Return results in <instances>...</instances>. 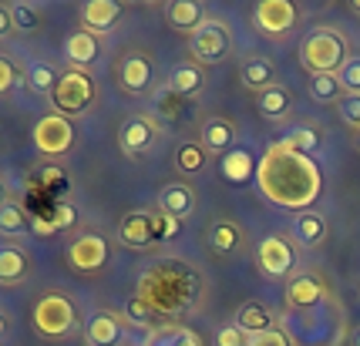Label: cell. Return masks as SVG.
<instances>
[{
  "mask_svg": "<svg viewBox=\"0 0 360 346\" xmlns=\"http://www.w3.org/2000/svg\"><path fill=\"white\" fill-rule=\"evenodd\" d=\"M256 185L266 202L290 208V212H310L323 192V175H320L314 155H303L280 138L259 158Z\"/></svg>",
  "mask_w": 360,
  "mask_h": 346,
  "instance_id": "1",
  "label": "cell"
},
{
  "mask_svg": "<svg viewBox=\"0 0 360 346\" xmlns=\"http://www.w3.org/2000/svg\"><path fill=\"white\" fill-rule=\"evenodd\" d=\"M135 296L148 302L162 323H175L202 296V276L186 262H155L139 276Z\"/></svg>",
  "mask_w": 360,
  "mask_h": 346,
  "instance_id": "2",
  "label": "cell"
},
{
  "mask_svg": "<svg viewBox=\"0 0 360 346\" xmlns=\"http://www.w3.org/2000/svg\"><path fill=\"white\" fill-rule=\"evenodd\" d=\"M280 330L290 346H344L347 343V313L340 299L330 296L314 310H283Z\"/></svg>",
  "mask_w": 360,
  "mask_h": 346,
  "instance_id": "3",
  "label": "cell"
},
{
  "mask_svg": "<svg viewBox=\"0 0 360 346\" xmlns=\"http://www.w3.org/2000/svg\"><path fill=\"white\" fill-rule=\"evenodd\" d=\"M179 229H182V222L172 219V215H165L162 208H135V212H128L122 225H118V239H122V246L131 252H148L155 249L158 242H165V239H175L179 236Z\"/></svg>",
  "mask_w": 360,
  "mask_h": 346,
  "instance_id": "4",
  "label": "cell"
},
{
  "mask_svg": "<svg viewBox=\"0 0 360 346\" xmlns=\"http://www.w3.org/2000/svg\"><path fill=\"white\" fill-rule=\"evenodd\" d=\"M300 61L310 74H340V67L350 61V44L344 34L316 27L300 44Z\"/></svg>",
  "mask_w": 360,
  "mask_h": 346,
  "instance_id": "5",
  "label": "cell"
},
{
  "mask_svg": "<svg viewBox=\"0 0 360 346\" xmlns=\"http://www.w3.org/2000/svg\"><path fill=\"white\" fill-rule=\"evenodd\" d=\"M31 323L44 340H68L71 333L78 330V306H75L71 296L51 289V293H44L34 302Z\"/></svg>",
  "mask_w": 360,
  "mask_h": 346,
  "instance_id": "6",
  "label": "cell"
},
{
  "mask_svg": "<svg viewBox=\"0 0 360 346\" xmlns=\"http://www.w3.org/2000/svg\"><path fill=\"white\" fill-rule=\"evenodd\" d=\"M98 98V88H94V78L88 71H78V67H68L54 91H51V105H54V114H64V118H81L88 114Z\"/></svg>",
  "mask_w": 360,
  "mask_h": 346,
  "instance_id": "7",
  "label": "cell"
},
{
  "mask_svg": "<svg viewBox=\"0 0 360 346\" xmlns=\"http://www.w3.org/2000/svg\"><path fill=\"white\" fill-rule=\"evenodd\" d=\"M229 51H233V34L219 17H205L202 27L188 34V54H192V64H199V67L222 64L229 58Z\"/></svg>",
  "mask_w": 360,
  "mask_h": 346,
  "instance_id": "8",
  "label": "cell"
},
{
  "mask_svg": "<svg viewBox=\"0 0 360 346\" xmlns=\"http://www.w3.org/2000/svg\"><path fill=\"white\" fill-rule=\"evenodd\" d=\"M31 142L44 158H64L75 148V121L51 111L44 118H37V125L31 131Z\"/></svg>",
  "mask_w": 360,
  "mask_h": 346,
  "instance_id": "9",
  "label": "cell"
},
{
  "mask_svg": "<svg viewBox=\"0 0 360 346\" xmlns=\"http://www.w3.org/2000/svg\"><path fill=\"white\" fill-rule=\"evenodd\" d=\"M158 138H162V128H158L155 118L148 114H128L125 121L118 125V148L122 155L128 158H145L158 148Z\"/></svg>",
  "mask_w": 360,
  "mask_h": 346,
  "instance_id": "10",
  "label": "cell"
},
{
  "mask_svg": "<svg viewBox=\"0 0 360 346\" xmlns=\"http://www.w3.org/2000/svg\"><path fill=\"white\" fill-rule=\"evenodd\" d=\"M333 296L330 293L327 279L316 272V269H303V272H297L290 283H286V293H283V302H286V310H314V306H320V302H327V299Z\"/></svg>",
  "mask_w": 360,
  "mask_h": 346,
  "instance_id": "11",
  "label": "cell"
},
{
  "mask_svg": "<svg viewBox=\"0 0 360 346\" xmlns=\"http://www.w3.org/2000/svg\"><path fill=\"white\" fill-rule=\"evenodd\" d=\"M297 4L293 0H259L256 11H252V20H256V31L280 41L297 27Z\"/></svg>",
  "mask_w": 360,
  "mask_h": 346,
  "instance_id": "12",
  "label": "cell"
},
{
  "mask_svg": "<svg viewBox=\"0 0 360 346\" xmlns=\"http://www.w3.org/2000/svg\"><path fill=\"white\" fill-rule=\"evenodd\" d=\"M256 266H259V272L269 276V279H283V276H290L293 266H297V252H293V246L283 236H266L256 246Z\"/></svg>",
  "mask_w": 360,
  "mask_h": 346,
  "instance_id": "13",
  "label": "cell"
},
{
  "mask_svg": "<svg viewBox=\"0 0 360 346\" xmlns=\"http://www.w3.org/2000/svg\"><path fill=\"white\" fill-rule=\"evenodd\" d=\"M122 14H125V4H118V0H84L81 11H78L81 31L94 34V37L111 34L115 27H118Z\"/></svg>",
  "mask_w": 360,
  "mask_h": 346,
  "instance_id": "14",
  "label": "cell"
},
{
  "mask_svg": "<svg viewBox=\"0 0 360 346\" xmlns=\"http://www.w3.org/2000/svg\"><path fill=\"white\" fill-rule=\"evenodd\" d=\"M84 340L88 346H125L128 343V323L118 313H94L88 323H84Z\"/></svg>",
  "mask_w": 360,
  "mask_h": 346,
  "instance_id": "15",
  "label": "cell"
},
{
  "mask_svg": "<svg viewBox=\"0 0 360 346\" xmlns=\"http://www.w3.org/2000/svg\"><path fill=\"white\" fill-rule=\"evenodd\" d=\"M68 262L75 272H98V269L108 262V242L101 236H78L71 246H68Z\"/></svg>",
  "mask_w": 360,
  "mask_h": 346,
  "instance_id": "16",
  "label": "cell"
},
{
  "mask_svg": "<svg viewBox=\"0 0 360 346\" xmlns=\"http://www.w3.org/2000/svg\"><path fill=\"white\" fill-rule=\"evenodd\" d=\"M155 81V64L148 54H125L118 64V84L125 95H145Z\"/></svg>",
  "mask_w": 360,
  "mask_h": 346,
  "instance_id": "17",
  "label": "cell"
},
{
  "mask_svg": "<svg viewBox=\"0 0 360 346\" xmlns=\"http://www.w3.org/2000/svg\"><path fill=\"white\" fill-rule=\"evenodd\" d=\"M236 125L229 121V118H222V114H212V118H205L202 128H199V145H202L209 155H229L236 148Z\"/></svg>",
  "mask_w": 360,
  "mask_h": 346,
  "instance_id": "18",
  "label": "cell"
},
{
  "mask_svg": "<svg viewBox=\"0 0 360 346\" xmlns=\"http://www.w3.org/2000/svg\"><path fill=\"white\" fill-rule=\"evenodd\" d=\"M158 208L179 222H188L192 212H195V189L188 182H169L158 192Z\"/></svg>",
  "mask_w": 360,
  "mask_h": 346,
  "instance_id": "19",
  "label": "cell"
},
{
  "mask_svg": "<svg viewBox=\"0 0 360 346\" xmlns=\"http://www.w3.org/2000/svg\"><path fill=\"white\" fill-rule=\"evenodd\" d=\"M27 276H31V255L14 242H0V286H20Z\"/></svg>",
  "mask_w": 360,
  "mask_h": 346,
  "instance_id": "20",
  "label": "cell"
},
{
  "mask_svg": "<svg viewBox=\"0 0 360 346\" xmlns=\"http://www.w3.org/2000/svg\"><path fill=\"white\" fill-rule=\"evenodd\" d=\"M233 326L243 333V336H259V333H266V330H276V316H273V310L263 306V302H243V306L236 310Z\"/></svg>",
  "mask_w": 360,
  "mask_h": 346,
  "instance_id": "21",
  "label": "cell"
},
{
  "mask_svg": "<svg viewBox=\"0 0 360 346\" xmlns=\"http://www.w3.org/2000/svg\"><path fill=\"white\" fill-rule=\"evenodd\" d=\"M98 54H101V44H98V37L88 31H75L64 37V58L71 67H78V71H88L94 61H98Z\"/></svg>",
  "mask_w": 360,
  "mask_h": 346,
  "instance_id": "22",
  "label": "cell"
},
{
  "mask_svg": "<svg viewBox=\"0 0 360 346\" xmlns=\"http://www.w3.org/2000/svg\"><path fill=\"white\" fill-rule=\"evenodd\" d=\"M256 165H259V158L252 155L250 148H243V145H236L229 155L219 158V172L226 182H233V185H243V182H252L256 178Z\"/></svg>",
  "mask_w": 360,
  "mask_h": 346,
  "instance_id": "23",
  "label": "cell"
},
{
  "mask_svg": "<svg viewBox=\"0 0 360 346\" xmlns=\"http://www.w3.org/2000/svg\"><path fill=\"white\" fill-rule=\"evenodd\" d=\"M165 20H169L172 31L195 34L205 20V7L199 0H172V4L165 7Z\"/></svg>",
  "mask_w": 360,
  "mask_h": 346,
  "instance_id": "24",
  "label": "cell"
},
{
  "mask_svg": "<svg viewBox=\"0 0 360 346\" xmlns=\"http://www.w3.org/2000/svg\"><path fill=\"white\" fill-rule=\"evenodd\" d=\"M239 78H243V84H246L250 91H256V95H263L266 88L280 84V81H276V67H273V61H269V58H259V54L243 61Z\"/></svg>",
  "mask_w": 360,
  "mask_h": 346,
  "instance_id": "25",
  "label": "cell"
},
{
  "mask_svg": "<svg viewBox=\"0 0 360 346\" xmlns=\"http://www.w3.org/2000/svg\"><path fill=\"white\" fill-rule=\"evenodd\" d=\"M293 239H297L300 246H307V249H316V246H323L327 242V222L320 212H300L297 219H293Z\"/></svg>",
  "mask_w": 360,
  "mask_h": 346,
  "instance_id": "26",
  "label": "cell"
},
{
  "mask_svg": "<svg viewBox=\"0 0 360 346\" xmlns=\"http://www.w3.org/2000/svg\"><path fill=\"white\" fill-rule=\"evenodd\" d=\"M256 108H259V114L266 121H283L293 111V95H290L286 84H273V88H266L263 95L256 98Z\"/></svg>",
  "mask_w": 360,
  "mask_h": 346,
  "instance_id": "27",
  "label": "cell"
},
{
  "mask_svg": "<svg viewBox=\"0 0 360 346\" xmlns=\"http://www.w3.org/2000/svg\"><path fill=\"white\" fill-rule=\"evenodd\" d=\"M169 88H172L175 95H182L186 101L188 98H195L205 88L202 67H199V64H179V67H172V74H169Z\"/></svg>",
  "mask_w": 360,
  "mask_h": 346,
  "instance_id": "28",
  "label": "cell"
},
{
  "mask_svg": "<svg viewBox=\"0 0 360 346\" xmlns=\"http://www.w3.org/2000/svg\"><path fill=\"white\" fill-rule=\"evenodd\" d=\"M24 232H31V212L20 202H11L0 208V236L4 239H20Z\"/></svg>",
  "mask_w": 360,
  "mask_h": 346,
  "instance_id": "29",
  "label": "cell"
},
{
  "mask_svg": "<svg viewBox=\"0 0 360 346\" xmlns=\"http://www.w3.org/2000/svg\"><path fill=\"white\" fill-rule=\"evenodd\" d=\"M145 346H202V336L192 330V326H182V323H169V326H158L152 333V340Z\"/></svg>",
  "mask_w": 360,
  "mask_h": 346,
  "instance_id": "30",
  "label": "cell"
},
{
  "mask_svg": "<svg viewBox=\"0 0 360 346\" xmlns=\"http://www.w3.org/2000/svg\"><path fill=\"white\" fill-rule=\"evenodd\" d=\"M239 242H243V229H239L233 219H219L212 229H209V249L219 252V255L236 252L239 249Z\"/></svg>",
  "mask_w": 360,
  "mask_h": 346,
  "instance_id": "31",
  "label": "cell"
},
{
  "mask_svg": "<svg viewBox=\"0 0 360 346\" xmlns=\"http://www.w3.org/2000/svg\"><path fill=\"white\" fill-rule=\"evenodd\" d=\"M58 71L51 67L47 61H27V67H24V81H27V88H31L34 95H47L51 98V91H54V84H58Z\"/></svg>",
  "mask_w": 360,
  "mask_h": 346,
  "instance_id": "32",
  "label": "cell"
},
{
  "mask_svg": "<svg viewBox=\"0 0 360 346\" xmlns=\"http://www.w3.org/2000/svg\"><path fill=\"white\" fill-rule=\"evenodd\" d=\"M205 161H209V152L199 142H182L175 148V168L182 175H202Z\"/></svg>",
  "mask_w": 360,
  "mask_h": 346,
  "instance_id": "33",
  "label": "cell"
},
{
  "mask_svg": "<svg viewBox=\"0 0 360 346\" xmlns=\"http://www.w3.org/2000/svg\"><path fill=\"white\" fill-rule=\"evenodd\" d=\"M310 95L320 105H340V98L347 95L344 84L337 74H310Z\"/></svg>",
  "mask_w": 360,
  "mask_h": 346,
  "instance_id": "34",
  "label": "cell"
},
{
  "mask_svg": "<svg viewBox=\"0 0 360 346\" xmlns=\"http://www.w3.org/2000/svg\"><path fill=\"white\" fill-rule=\"evenodd\" d=\"M283 142L290 145V148H297V152H303V155H314L316 148L323 145V135L310 125H293L283 131Z\"/></svg>",
  "mask_w": 360,
  "mask_h": 346,
  "instance_id": "35",
  "label": "cell"
},
{
  "mask_svg": "<svg viewBox=\"0 0 360 346\" xmlns=\"http://www.w3.org/2000/svg\"><path fill=\"white\" fill-rule=\"evenodd\" d=\"M155 319L158 313L148 306V302H141L139 296H131L125 302V323L128 326H135V330H155ZM162 323V319H158ZM162 326H169V323H162Z\"/></svg>",
  "mask_w": 360,
  "mask_h": 346,
  "instance_id": "36",
  "label": "cell"
},
{
  "mask_svg": "<svg viewBox=\"0 0 360 346\" xmlns=\"http://www.w3.org/2000/svg\"><path fill=\"white\" fill-rule=\"evenodd\" d=\"M11 20H14V31L31 34V31H37V24H41V14H37L34 4L17 0V4H11Z\"/></svg>",
  "mask_w": 360,
  "mask_h": 346,
  "instance_id": "37",
  "label": "cell"
},
{
  "mask_svg": "<svg viewBox=\"0 0 360 346\" xmlns=\"http://www.w3.org/2000/svg\"><path fill=\"white\" fill-rule=\"evenodd\" d=\"M20 81H24L20 67H17V64L11 61V58H4V54H0V98L11 95V91H14Z\"/></svg>",
  "mask_w": 360,
  "mask_h": 346,
  "instance_id": "38",
  "label": "cell"
},
{
  "mask_svg": "<svg viewBox=\"0 0 360 346\" xmlns=\"http://www.w3.org/2000/svg\"><path fill=\"white\" fill-rule=\"evenodd\" d=\"M340 84H344V91L347 95H360V54H354L350 61L340 67Z\"/></svg>",
  "mask_w": 360,
  "mask_h": 346,
  "instance_id": "39",
  "label": "cell"
},
{
  "mask_svg": "<svg viewBox=\"0 0 360 346\" xmlns=\"http://www.w3.org/2000/svg\"><path fill=\"white\" fill-rule=\"evenodd\" d=\"M337 114H340L347 125L357 131V128H360V95H344V98H340V105H337Z\"/></svg>",
  "mask_w": 360,
  "mask_h": 346,
  "instance_id": "40",
  "label": "cell"
},
{
  "mask_svg": "<svg viewBox=\"0 0 360 346\" xmlns=\"http://www.w3.org/2000/svg\"><path fill=\"white\" fill-rule=\"evenodd\" d=\"M37 178H41V185H44V189H54V192L68 189V175H64V168H58V165H47V168H41V172H37Z\"/></svg>",
  "mask_w": 360,
  "mask_h": 346,
  "instance_id": "41",
  "label": "cell"
},
{
  "mask_svg": "<svg viewBox=\"0 0 360 346\" xmlns=\"http://www.w3.org/2000/svg\"><path fill=\"white\" fill-rule=\"evenodd\" d=\"M246 346H290V340L276 326V330H266V333H259V336H246Z\"/></svg>",
  "mask_w": 360,
  "mask_h": 346,
  "instance_id": "42",
  "label": "cell"
},
{
  "mask_svg": "<svg viewBox=\"0 0 360 346\" xmlns=\"http://www.w3.org/2000/svg\"><path fill=\"white\" fill-rule=\"evenodd\" d=\"M158 101H162V114H169V118H179V111H182V105H186V98L175 95L172 88H165V91L158 95Z\"/></svg>",
  "mask_w": 360,
  "mask_h": 346,
  "instance_id": "43",
  "label": "cell"
},
{
  "mask_svg": "<svg viewBox=\"0 0 360 346\" xmlns=\"http://www.w3.org/2000/svg\"><path fill=\"white\" fill-rule=\"evenodd\" d=\"M51 222L58 225V232H61V229H71V225H75V208L68 202H58L54 212H51Z\"/></svg>",
  "mask_w": 360,
  "mask_h": 346,
  "instance_id": "44",
  "label": "cell"
},
{
  "mask_svg": "<svg viewBox=\"0 0 360 346\" xmlns=\"http://www.w3.org/2000/svg\"><path fill=\"white\" fill-rule=\"evenodd\" d=\"M216 346H246V336L229 323V326H222V330L216 333Z\"/></svg>",
  "mask_w": 360,
  "mask_h": 346,
  "instance_id": "45",
  "label": "cell"
},
{
  "mask_svg": "<svg viewBox=\"0 0 360 346\" xmlns=\"http://www.w3.org/2000/svg\"><path fill=\"white\" fill-rule=\"evenodd\" d=\"M31 232H37V236H54L58 225L51 219H44V215H31Z\"/></svg>",
  "mask_w": 360,
  "mask_h": 346,
  "instance_id": "46",
  "label": "cell"
},
{
  "mask_svg": "<svg viewBox=\"0 0 360 346\" xmlns=\"http://www.w3.org/2000/svg\"><path fill=\"white\" fill-rule=\"evenodd\" d=\"M14 34V20H11V4H0V41H7Z\"/></svg>",
  "mask_w": 360,
  "mask_h": 346,
  "instance_id": "47",
  "label": "cell"
},
{
  "mask_svg": "<svg viewBox=\"0 0 360 346\" xmlns=\"http://www.w3.org/2000/svg\"><path fill=\"white\" fill-rule=\"evenodd\" d=\"M347 346H360V323L350 330V336H347Z\"/></svg>",
  "mask_w": 360,
  "mask_h": 346,
  "instance_id": "48",
  "label": "cell"
},
{
  "mask_svg": "<svg viewBox=\"0 0 360 346\" xmlns=\"http://www.w3.org/2000/svg\"><path fill=\"white\" fill-rule=\"evenodd\" d=\"M7 202H11V192H7V182L0 178V208H4Z\"/></svg>",
  "mask_w": 360,
  "mask_h": 346,
  "instance_id": "49",
  "label": "cell"
},
{
  "mask_svg": "<svg viewBox=\"0 0 360 346\" xmlns=\"http://www.w3.org/2000/svg\"><path fill=\"white\" fill-rule=\"evenodd\" d=\"M4 333H7V316L0 313V336H4Z\"/></svg>",
  "mask_w": 360,
  "mask_h": 346,
  "instance_id": "50",
  "label": "cell"
},
{
  "mask_svg": "<svg viewBox=\"0 0 360 346\" xmlns=\"http://www.w3.org/2000/svg\"><path fill=\"white\" fill-rule=\"evenodd\" d=\"M350 11H354V14L360 17V0H350Z\"/></svg>",
  "mask_w": 360,
  "mask_h": 346,
  "instance_id": "51",
  "label": "cell"
},
{
  "mask_svg": "<svg viewBox=\"0 0 360 346\" xmlns=\"http://www.w3.org/2000/svg\"><path fill=\"white\" fill-rule=\"evenodd\" d=\"M354 142H357V148H360V128H357V135H354Z\"/></svg>",
  "mask_w": 360,
  "mask_h": 346,
  "instance_id": "52",
  "label": "cell"
}]
</instances>
